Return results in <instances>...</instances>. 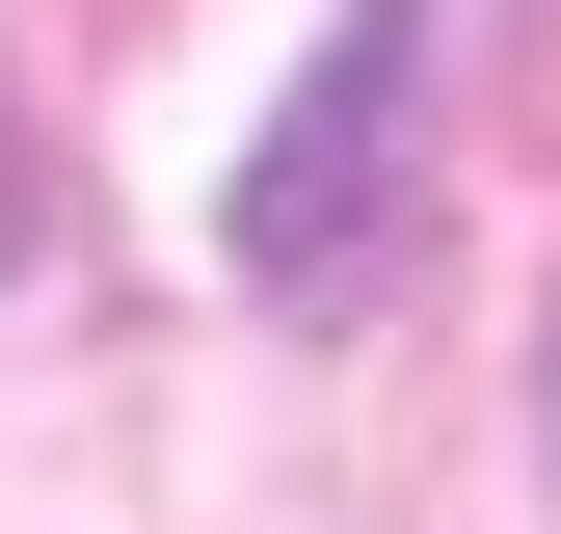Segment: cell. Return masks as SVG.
<instances>
[{
  "label": "cell",
  "instance_id": "cell-3",
  "mask_svg": "<svg viewBox=\"0 0 561 534\" xmlns=\"http://www.w3.org/2000/svg\"><path fill=\"white\" fill-rule=\"evenodd\" d=\"M535 454H561V321H535Z\"/></svg>",
  "mask_w": 561,
  "mask_h": 534
},
{
  "label": "cell",
  "instance_id": "cell-2",
  "mask_svg": "<svg viewBox=\"0 0 561 534\" xmlns=\"http://www.w3.org/2000/svg\"><path fill=\"white\" fill-rule=\"evenodd\" d=\"M0 267H27V107H0Z\"/></svg>",
  "mask_w": 561,
  "mask_h": 534
},
{
  "label": "cell",
  "instance_id": "cell-1",
  "mask_svg": "<svg viewBox=\"0 0 561 534\" xmlns=\"http://www.w3.org/2000/svg\"><path fill=\"white\" fill-rule=\"evenodd\" d=\"M401 107H428V0H347L321 27V81L241 134V294H347L401 214Z\"/></svg>",
  "mask_w": 561,
  "mask_h": 534
}]
</instances>
